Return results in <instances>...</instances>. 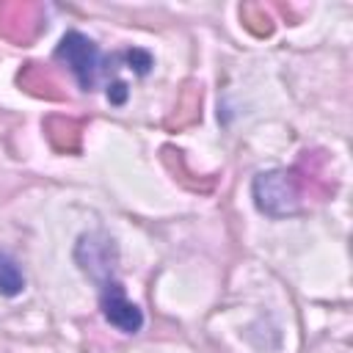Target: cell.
<instances>
[{
    "label": "cell",
    "mask_w": 353,
    "mask_h": 353,
    "mask_svg": "<svg viewBox=\"0 0 353 353\" xmlns=\"http://www.w3.org/2000/svg\"><path fill=\"white\" fill-rule=\"evenodd\" d=\"M309 188V176H303L301 168H276L256 174L254 179V201L259 212L270 218L295 215L303 207V196Z\"/></svg>",
    "instance_id": "1"
},
{
    "label": "cell",
    "mask_w": 353,
    "mask_h": 353,
    "mask_svg": "<svg viewBox=\"0 0 353 353\" xmlns=\"http://www.w3.org/2000/svg\"><path fill=\"white\" fill-rule=\"evenodd\" d=\"M55 61L69 66V72L74 74V80L80 83L83 91H94L97 77H99L102 63H105L99 55V47L88 36H83L80 30L63 33V39L55 47Z\"/></svg>",
    "instance_id": "2"
},
{
    "label": "cell",
    "mask_w": 353,
    "mask_h": 353,
    "mask_svg": "<svg viewBox=\"0 0 353 353\" xmlns=\"http://www.w3.org/2000/svg\"><path fill=\"white\" fill-rule=\"evenodd\" d=\"M74 259L83 268V273L88 279H94L97 284H105V281L116 279L119 248H116L113 237H108L105 232H88V234H83L77 240Z\"/></svg>",
    "instance_id": "3"
},
{
    "label": "cell",
    "mask_w": 353,
    "mask_h": 353,
    "mask_svg": "<svg viewBox=\"0 0 353 353\" xmlns=\"http://www.w3.org/2000/svg\"><path fill=\"white\" fill-rule=\"evenodd\" d=\"M99 309H102L105 320L110 325H116L119 331H124V334H138L141 325H143L141 309L127 298L119 279H110V281L99 284Z\"/></svg>",
    "instance_id": "4"
},
{
    "label": "cell",
    "mask_w": 353,
    "mask_h": 353,
    "mask_svg": "<svg viewBox=\"0 0 353 353\" xmlns=\"http://www.w3.org/2000/svg\"><path fill=\"white\" fill-rule=\"evenodd\" d=\"M80 130H83V124L72 121L66 116H50L44 121V132L58 152H77L80 149Z\"/></svg>",
    "instance_id": "5"
},
{
    "label": "cell",
    "mask_w": 353,
    "mask_h": 353,
    "mask_svg": "<svg viewBox=\"0 0 353 353\" xmlns=\"http://www.w3.org/2000/svg\"><path fill=\"white\" fill-rule=\"evenodd\" d=\"M36 6H25V3H14V6H3L0 8V33L14 39V41H25L33 33L28 30V14H33Z\"/></svg>",
    "instance_id": "6"
},
{
    "label": "cell",
    "mask_w": 353,
    "mask_h": 353,
    "mask_svg": "<svg viewBox=\"0 0 353 353\" xmlns=\"http://www.w3.org/2000/svg\"><path fill=\"white\" fill-rule=\"evenodd\" d=\"M19 85H25V91L36 94V97H47V99H61L52 88H58L55 77L50 74V69H44L41 63H28L19 72Z\"/></svg>",
    "instance_id": "7"
},
{
    "label": "cell",
    "mask_w": 353,
    "mask_h": 353,
    "mask_svg": "<svg viewBox=\"0 0 353 353\" xmlns=\"http://www.w3.org/2000/svg\"><path fill=\"white\" fill-rule=\"evenodd\" d=\"M25 290V276L17 265L14 256H8L6 251H0V295L14 298Z\"/></svg>",
    "instance_id": "8"
},
{
    "label": "cell",
    "mask_w": 353,
    "mask_h": 353,
    "mask_svg": "<svg viewBox=\"0 0 353 353\" xmlns=\"http://www.w3.org/2000/svg\"><path fill=\"white\" fill-rule=\"evenodd\" d=\"M116 61H121L127 69H132L135 74H146L152 69V55L146 50H121L113 55Z\"/></svg>",
    "instance_id": "9"
},
{
    "label": "cell",
    "mask_w": 353,
    "mask_h": 353,
    "mask_svg": "<svg viewBox=\"0 0 353 353\" xmlns=\"http://www.w3.org/2000/svg\"><path fill=\"white\" fill-rule=\"evenodd\" d=\"M108 99H110L113 105H121V102L127 99V85H124L121 80H113L110 88H108Z\"/></svg>",
    "instance_id": "10"
}]
</instances>
